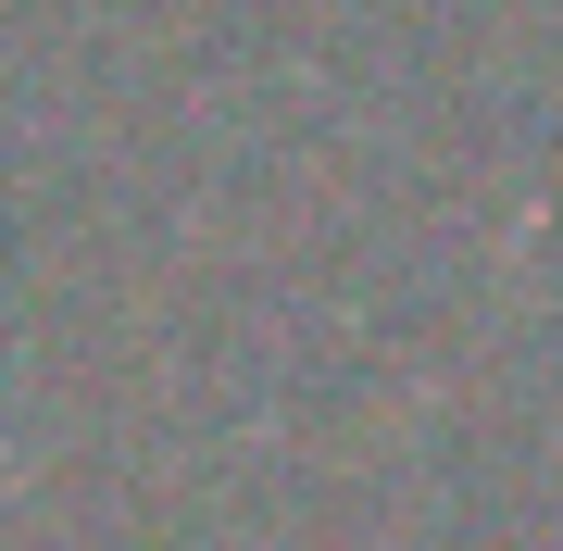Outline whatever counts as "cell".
I'll list each match as a JSON object with an SVG mask.
<instances>
[]
</instances>
